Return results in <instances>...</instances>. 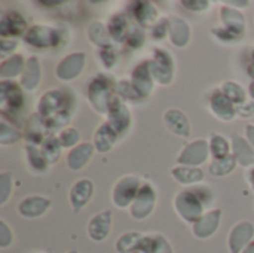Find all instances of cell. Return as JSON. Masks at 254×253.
<instances>
[{"instance_id":"36","label":"cell","mask_w":254,"mask_h":253,"mask_svg":"<svg viewBox=\"0 0 254 253\" xmlns=\"http://www.w3.org/2000/svg\"><path fill=\"white\" fill-rule=\"evenodd\" d=\"M232 103H237L238 106L240 104H244L246 101V92L243 91V88L234 82H226L223 85V91H222Z\"/></svg>"},{"instance_id":"19","label":"cell","mask_w":254,"mask_h":253,"mask_svg":"<svg viewBox=\"0 0 254 253\" xmlns=\"http://www.w3.org/2000/svg\"><path fill=\"white\" fill-rule=\"evenodd\" d=\"M211 109L223 121H231L237 113V109L234 107V103L222 91H216L213 94V97H211Z\"/></svg>"},{"instance_id":"37","label":"cell","mask_w":254,"mask_h":253,"mask_svg":"<svg viewBox=\"0 0 254 253\" xmlns=\"http://www.w3.org/2000/svg\"><path fill=\"white\" fill-rule=\"evenodd\" d=\"M27 154H28V161L33 166L34 170L43 171L48 166L42 151H37V148L34 145H27Z\"/></svg>"},{"instance_id":"46","label":"cell","mask_w":254,"mask_h":253,"mask_svg":"<svg viewBox=\"0 0 254 253\" xmlns=\"http://www.w3.org/2000/svg\"><path fill=\"white\" fill-rule=\"evenodd\" d=\"M127 42H128L129 46L138 48V46L144 42V34H143V31H140V30H132V31L129 33Z\"/></svg>"},{"instance_id":"11","label":"cell","mask_w":254,"mask_h":253,"mask_svg":"<svg viewBox=\"0 0 254 253\" xmlns=\"http://www.w3.org/2000/svg\"><path fill=\"white\" fill-rule=\"evenodd\" d=\"M112 228V212L106 210L98 215H95L88 225V236L94 242H104Z\"/></svg>"},{"instance_id":"34","label":"cell","mask_w":254,"mask_h":253,"mask_svg":"<svg viewBox=\"0 0 254 253\" xmlns=\"http://www.w3.org/2000/svg\"><path fill=\"white\" fill-rule=\"evenodd\" d=\"M60 139H55V137H49L45 143H43V149H42V154L46 160V163H57V160L60 158V154H61V146H60Z\"/></svg>"},{"instance_id":"21","label":"cell","mask_w":254,"mask_h":253,"mask_svg":"<svg viewBox=\"0 0 254 253\" xmlns=\"http://www.w3.org/2000/svg\"><path fill=\"white\" fill-rule=\"evenodd\" d=\"M94 152V146L91 143H83L79 145L77 148H74L68 157H67V164L71 170H80L83 166H86V163L89 161L91 155Z\"/></svg>"},{"instance_id":"22","label":"cell","mask_w":254,"mask_h":253,"mask_svg":"<svg viewBox=\"0 0 254 253\" xmlns=\"http://www.w3.org/2000/svg\"><path fill=\"white\" fill-rule=\"evenodd\" d=\"M165 124L173 133L185 136V137L189 136V122H188V118L185 116L183 112L176 110V109L168 110L165 113Z\"/></svg>"},{"instance_id":"38","label":"cell","mask_w":254,"mask_h":253,"mask_svg":"<svg viewBox=\"0 0 254 253\" xmlns=\"http://www.w3.org/2000/svg\"><path fill=\"white\" fill-rule=\"evenodd\" d=\"M211 152L214 155L216 160H220V158H225L229 155V146H228V142L219 136V134H214L211 137Z\"/></svg>"},{"instance_id":"5","label":"cell","mask_w":254,"mask_h":253,"mask_svg":"<svg viewBox=\"0 0 254 253\" xmlns=\"http://www.w3.org/2000/svg\"><path fill=\"white\" fill-rule=\"evenodd\" d=\"M153 55L155 60L149 61V70L152 78L162 85L170 84L173 79V60L170 54L162 49H155Z\"/></svg>"},{"instance_id":"7","label":"cell","mask_w":254,"mask_h":253,"mask_svg":"<svg viewBox=\"0 0 254 253\" xmlns=\"http://www.w3.org/2000/svg\"><path fill=\"white\" fill-rule=\"evenodd\" d=\"M25 42L37 46V48H48V46H55L60 42V33L54 28L43 27V25H36L31 27L27 34L24 36Z\"/></svg>"},{"instance_id":"12","label":"cell","mask_w":254,"mask_h":253,"mask_svg":"<svg viewBox=\"0 0 254 253\" xmlns=\"http://www.w3.org/2000/svg\"><path fill=\"white\" fill-rule=\"evenodd\" d=\"M83 66H85V54L77 52V54L65 57L58 64L57 75L64 81H70V79H74V78H77L80 75Z\"/></svg>"},{"instance_id":"54","label":"cell","mask_w":254,"mask_h":253,"mask_svg":"<svg viewBox=\"0 0 254 253\" xmlns=\"http://www.w3.org/2000/svg\"><path fill=\"white\" fill-rule=\"evenodd\" d=\"M249 73H250V76L254 78V63L253 64H250V67H249Z\"/></svg>"},{"instance_id":"3","label":"cell","mask_w":254,"mask_h":253,"mask_svg":"<svg viewBox=\"0 0 254 253\" xmlns=\"http://www.w3.org/2000/svg\"><path fill=\"white\" fill-rule=\"evenodd\" d=\"M89 100L92 106L100 112V113H109V106H110V92H112V82L109 78L98 76L92 81L88 89Z\"/></svg>"},{"instance_id":"18","label":"cell","mask_w":254,"mask_h":253,"mask_svg":"<svg viewBox=\"0 0 254 253\" xmlns=\"http://www.w3.org/2000/svg\"><path fill=\"white\" fill-rule=\"evenodd\" d=\"M132 86L141 97H147L152 91V75L149 70V61L140 64L132 73Z\"/></svg>"},{"instance_id":"35","label":"cell","mask_w":254,"mask_h":253,"mask_svg":"<svg viewBox=\"0 0 254 253\" xmlns=\"http://www.w3.org/2000/svg\"><path fill=\"white\" fill-rule=\"evenodd\" d=\"M234 167H235V157L234 155H228L225 158L214 160L213 164L210 166V170L216 176H225V174L231 173L234 170Z\"/></svg>"},{"instance_id":"39","label":"cell","mask_w":254,"mask_h":253,"mask_svg":"<svg viewBox=\"0 0 254 253\" xmlns=\"http://www.w3.org/2000/svg\"><path fill=\"white\" fill-rule=\"evenodd\" d=\"M18 139H19V133L10 125H7L4 121H1L0 122V143L10 145V143H15Z\"/></svg>"},{"instance_id":"30","label":"cell","mask_w":254,"mask_h":253,"mask_svg":"<svg viewBox=\"0 0 254 253\" xmlns=\"http://www.w3.org/2000/svg\"><path fill=\"white\" fill-rule=\"evenodd\" d=\"M173 176L182 183H196L204 179V173L199 169L192 167H177L173 170Z\"/></svg>"},{"instance_id":"10","label":"cell","mask_w":254,"mask_h":253,"mask_svg":"<svg viewBox=\"0 0 254 253\" xmlns=\"http://www.w3.org/2000/svg\"><path fill=\"white\" fill-rule=\"evenodd\" d=\"M0 100H1V112L6 113L7 109L10 112L19 109L24 103V95L16 84L3 81L0 84Z\"/></svg>"},{"instance_id":"53","label":"cell","mask_w":254,"mask_h":253,"mask_svg":"<svg viewBox=\"0 0 254 253\" xmlns=\"http://www.w3.org/2000/svg\"><path fill=\"white\" fill-rule=\"evenodd\" d=\"M241 253H254V242H252V243H250V245H249Z\"/></svg>"},{"instance_id":"6","label":"cell","mask_w":254,"mask_h":253,"mask_svg":"<svg viewBox=\"0 0 254 253\" xmlns=\"http://www.w3.org/2000/svg\"><path fill=\"white\" fill-rule=\"evenodd\" d=\"M155 203H156L155 191L152 189L150 185H143L140 188V192H138L137 198L132 203V207H131L132 218L134 219H144V218H147L152 213Z\"/></svg>"},{"instance_id":"13","label":"cell","mask_w":254,"mask_h":253,"mask_svg":"<svg viewBox=\"0 0 254 253\" xmlns=\"http://www.w3.org/2000/svg\"><path fill=\"white\" fill-rule=\"evenodd\" d=\"M94 192V183L89 179H82L76 182L70 191V203L76 212H79L82 207L88 204Z\"/></svg>"},{"instance_id":"57","label":"cell","mask_w":254,"mask_h":253,"mask_svg":"<svg viewBox=\"0 0 254 253\" xmlns=\"http://www.w3.org/2000/svg\"><path fill=\"white\" fill-rule=\"evenodd\" d=\"M68 253H79V252H76V251H71V252H68Z\"/></svg>"},{"instance_id":"44","label":"cell","mask_w":254,"mask_h":253,"mask_svg":"<svg viewBox=\"0 0 254 253\" xmlns=\"http://www.w3.org/2000/svg\"><path fill=\"white\" fill-rule=\"evenodd\" d=\"M153 253H173L167 239L162 236H153Z\"/></svg>"},{"instance_id":"42","label":"cell","mask_w":254,"mask_h":253,"mask_svg":"<svg viewBox=\"0 0 254 253\" xmlns=\"http://www.w3.org/2000/svg\"><path fill=\"white\" fill-rule=\"evenodd\" d=\"M10 185H12V179L9 173L1 174L0 177V203L3 204L7 200V195L10 192Z\"/></svg>"},{"instance_id":"55","label":"cell","mask_w":254,"mask_h":253,"mask_svg":"<svg viewBox=\"0 0 254 253\" xmlns=\"http://www.w3.org/2000/svg\"><path fill=\"white\" fill-rule=\"evenodd\" d=\"M250 94L253 95V98H254V82L250 85Z\"/></svg>"},{"instance_id":"40","label":"cell","mask_w":254,"mask_h":253,"mask_svg":"<svg viewBox=\"0 0 254 253\" xmlns=\"http://www.w3.org/2000/svg\"><path fill=\"white\" fill-rule=\"evenodd\" d=\"M77 140H79V133H77L76 128L68 127V128H65V130L60 134V143H61V146H64V148H70V146L76 145Z\"/></svg>"},{"instance_id":"8","label":"cell","mask_w":254,"mask_h":253,"mask_svg":"<svg viewBox=\"0 0 254 253\" xmlns=\"http://www.w3.org/2000/svg\"><path fill=\"white\" fill-rule=\"evenodd\" d=\"M109 124L116 130L118 134L125 133L127 128L129 127V124H131L129 112H128L127 106L118 97H113L110 100V106H109Z\"/></svg>"},{"instance_id":"4","label":"cell","mask_w":254,"mask_h":253,"mask_svg":"<svg viewBox=\"0 0 254 253\" xmlns=\"http://www.w3.org/2000/svg\"><path fill=\"white\" fill-rule=\"evenodd\" d=\"M140 179L135 176L124 177L113 189V201L118 207H128L137 198L140 192Z\"/></svg>"},{"instance_id":"56","label":"cell","mask_w":254,"mask_h":253,"mask_svg":"<svg viewBox=\"0 0 254 253\" xmlns=\"http://www.w3.org/2000/svg\"><path fill=\"white\" fill-rule=\"evenodd\" d=\"M250 177H252V182H253V186H254V170L252 171V176H250Z\"/></svg>"},{"instance_id":"15","label":"cell","mask_w":254,"mask_h":253,"mask_svg":"<svg viewBox=\"0 0 254 253\" xmlns=\"http://www.w3.org/2000/svg\"><path fill=\"white\" fill-rule=\"evenodd\" d=\"M208 155V145L205 140H198L189 145L183 154L179 157V163L182 164H189V166H198L205 161Z\"/></svg>"},{"instance_id":"26","label":"cell","mask_w":254,"mask_h":253,"mask_svg":"<svg viewBox=\"0 0 254 253\" xmlns=\"http://www.w3.org/2000/svg\"><path fill=\"white\" fill-rule=\"evenodd\" d=\"M232 145H234V152H235V158L238 160V163L246 167L250 166L254 161V152L252 151L250 145L237 134L232 136Z\"/></svg>"},{"instance_id":"49","label":"cell","mask_w":254,"mask_h":253,"mask_svg":"<svg viewBox=\"0 0 254 253\" xmlns=\"http://www.w3.org/2000/svg\"><path fill=\"white\" fill-rule=\"evenodd\" d=\"M237 113H240V115L244 116V118L252 116V115H254V103H250V104H247V103L240 104V106L237 107Z\"/></svg>"},{"instance_id":"48","label":"cell","mask_w":254,"mask_h":253,"mask_svg":"<svg viewBox=\"0 0 254 253\" xmlns=\"http://www.w3.org/2000/svg\"><path fill=\"white\" fill-rule=\"evenodd\" d=\"M100 55H101V60H103V63H104L106 67H112L115 64V61H116V55H115V52L110 48L103 49Z\"/></svg>"},{"instance_id":"52","label":"cell","mask_w":254,"mask_h":253,"mask_svg":"<svg viewBox=\"0 0 254 253\" xmlns=\"http://www.w3.org/2000/svg\"><path fill=\"white\" fill-rule=\"evenodd\" d=\"M246 131H247V136H249L250 142L253 143V146H254V127H253V125H249Z\"/></svg>"},{"instance_id":"17","label":"cell","mask_w":254,"mask_h":253,"mask_svg":"<svg viewBox=\"0 0 254 253\" xmlns=\"http://www.w3.org/2000/svg\"><path fill=\"white\" fill-rule=\"evenodd\" d=\"M25 19L16 12H7L1 16L0 21V33L3 36H19L25 31Z\"/></svg>"},{"instance_id":"1","label":"cell","mask_w":254,"mask_h":253,"mask_svg":"<svg viewBox=\"0 0 254 253\" xmlns=\"http://www.w3.org/2000/svg\"><path fill=\"white\" fill-rule=\"evenodd\" d=\"M70 103V95L60 89L49 91L40 98L39 115L48 128H58L68 122Z\"/></svg>"},{"instance_id":"20","label":"cell","mask_w":254,"mask_h":253,"mask_svg":"<svg viewBox=\"0 0 254 253\" xmlns=\"http://www.w3.org/2000/svg\"><path fill=\"white\" fill-rule=\"evenodd\" d=\"M222 18L225 21V25L229 33L235 34L238 39L243 36L244 33V28H246V22H244V16L235 10V9H231V7H222Z\"/></svg>"},{"instance_id":"25","label":"cell","mask_w":254,"mask_h":253,"mask_svg":"<svg viewBox=\"0 0 254 253\" xmlns=\"http://www.w3.org/2000/svg\"><path fill=\"white\" fill-rule=\"evenodd\" d=\"M170 36L174 45L185 46L189 40V27L188 24L180 18H171L170 19Z\"/></svg>"},{"instance_id":"2","label":"cell","mask_w":254,"mask_h":253,"mask_svg":"<svg viewBox=\"0 0 254 253\" xmlns=\"http://www.w3.org/2000/svg\"><path fill=\"white\" fill-rule=\"evenodd\" d=\"M176 209L186 222L196 224L202 218L204 204L196 192L183 191L176 197Z\"/></svg>"},{"instance_id":"24","label":"cell","mask_w":254,"mask_h":253,"mask_svg":"<svg viewBox=\"0 0 254 253\" xmlns=\"http://www.w3.org/2000/svg\"><path fill=\"white\" fill-rule=\"evenodd\" d=\"M39 79H40L39 61H37V58L31 57V58L27 60V63H25V66H24L21 84L24 85L25 89L33 91V89L39 85Z\"/></svg>"},{"instance_id":"27","label":"cell","mask_w":254,"mask_h":253,"mask_svg":"<svg viewBox=\"0 0 254 253\" xmlns=\"http://www.w3.org/2000/svg\"><path fill=\"white\" fill-rule=\"evenodd\" d=\"M132 13L135 19L143 25H150L156 21V9L149 1H137L132 3Z\"/></svg>"},{"instance_id":"43","label":"cell","mask_w":254,"mask_h":253,"mask_svg":"<svg viewBox=\"0 0 254 253\" xmlns=\"http://www.w3.org/2000/svg\"><path fill=\"white\" fill-rule=\"evenodd\" d=\"M13 236L4 221H0V248H9L12 245Z\"/></svg>"},{"instance_id":"51","label":"cell","mask_w":254,"mask_h":253,"mask_svg":"<svg viewBox=\"0 0 254 253\" xmlns=\"http://www.w3.org/2000/svg\"><path fill=\"white\" fill-rule=\"evenodd\" d=\"M185 6H189L192 10H205L208 6V1H183Z\"/></svg>"},{"instance_id":"23","label":"cell","mask_w":254,"mask_h":253,"mask_svg":"<svg viewBox=\"0 0 254 253\" xmlns=\"http://www.w3.org/2000/svg\"><path fill=\"white\" fill-rule=\"evenodd\" d=\"M118 136L119 134L116 133V130L109 122L103 124L100 127V130L97 131V134H95V148H97V151L98 152H107V151H110L112 146L115 145Z\"/></svg>"},{"instance_id":"41","label":"cell","mask_w":254,"mask_h":253,"mask_svg":"<svg viewBox=\"0 0 254 253\" xmlns=\"http://www.w3.org/2000/svg\"><path fill=\"white\" fill-rule=\"evenodd\" d=\"M118 92H119L122 97L128 98V100H140V98H143V97L137 92V89H135L134 86H131L129 82H121V84L118 85Z\"/></svg>"},{"instance_id":"50","label":"cell","mask_w":254,"mask_h":253,"mask_svg":"<svg viewBox=\"0 0 254 253\" xmlns=\"http://www.w3.org/2000/svg\"><path fill=\"white\" fill-rule=\"evenodd\" d=\"M16 48V42L15 40H1L0 42V51L1 54H9Z\"/></svg>"},{"instance_id":"16","label":"cell","mask_w":254,"mask_h":253,"mask_svg":"<svg viewBox=\"0 0 254 253\" xmlns=\"http://www.w3.org/2000/svg\"><path fill=\"white\" fill-rule=\"evenodd\" d=\"M51 207V201L43 197H28L24 201H21L18 210L19 215L25 218H37L43 215Z\"/></svg>"},{"instance_id":"9","label":"cell","mask_w":254,"mask_h":253,"mask_svg":"<svg viewBox=\"0 0 254 253\" xmlns=\"http://www.w3.org/2000/svg\"><path fill=\"white\" fill-rule=\"evenodd\" d=\"M254 236V227L250 222H241L231 231L229 236V251L231 253H241L250 243Z\"/></svg>"},{"instance_id":"47","label":"cell","mask_w":254,"mask_h":253,"mask_svg":"<svg viewBox=\"0 0 254 253\" xmlns=\"http://www.w3.org/2000/svg\"><path fill=\"white\" fill-rule=\"evenodd\" d=\"M167 30H170V21H167V19L159 21L158 24H155V28H153V37H156V39H162V37L167 34Z\"/></svg>"},{"instance_id":"29","label":"cell","mask_w":254,"mask_h":253,"mask_svg":"<svg viewBox=\"0 0 254 253\" xmlns=\"http://www.w3.org/2000/svg\"><path fill=\"white\" fill-rule=\"evenodd\" d=\"M48 130L45 121L42 119V116H36L33 115L27 124V139L36 146L37 143H40L45 137V131Z\"/></svg>"},{"instance_id":"32","label":"cell","mask_w":254,"mask_h":253,"mask_svg":"<svg viewBox=\"0 0 254 253\" xmlns=\"http://www.w3.org/2000/svg\"><path fill=\"white\" fill-rule=\"evenodd\" d=\"M144 236L140 233H127L116 242V251L119 253H132V251L140 245Z\"/></svg>"},{"instance_id":"28","label":"cell","mask_w":254,"mask_h":253,"mask_svg":"<svg viewBox=\"0 0 254 253\" xmlns=\"http://www.w3.org/2000/svg\"><path fill=\"white\" fill-rule=\"evenodd\" d=\"M109 33L112 37L118 42H124L128 39L131 30H129V22L124 15H115L109 24Z\"/></svg>"},{"instance_id":"14","label":"cell","mask_w":254,"mask_h":253,"mask_svg":"<svg viewBox=\"0 0 254 253\" xmlns=\"http://www.w3.org/2000/svg\"><path fill=\"white\" fill-rule=\"evenodd\" d=\"M220 216H222V212L219 209L204 215L196 224H193V234L198 239H208V237H211L217 231V228H219Z\"/></svg>"},{"instance_id":"45","label":"cell","mask_w":254,"mask_h":253,"mask_svg":"<svg viewBox=\"0 0 254 253\" xmlns=\"http://www.w3.org/2000/svg\"><path fill=\"white\" fill-rule=\"evenodd\" d=\"M132 253H153V236H144Z\"/></svg>"},{"instance_id":"31","label":"cell","mask_w":254,"mask_h":253,"mask_svg":"<svg viewBox=\"0 0 254 253\" xmlns=\"http://www.w3.org/2000/svg\"><path fill=\"white\" fill-rule=\"evenodd\" d=\"M22 64H24V60H22L21 55H13V57L7 58L1 64V67H0V76H1V79L3 81H7L10 78H15L21 72Z\"/></svg>"},{"instance_id":"33","label":"cell","mask_w":254,"mask_h":253,"mask_svg":"<svg viewBox=\"0 0 254 253\" xmlns=\"http://www.w3.org/2000/svg\"><path fill=\"white\" fill-rule=\"evenodd\" d=\"M89 39L94 42V45H98V46H104L109 48V33L106 30V27L100 22H92L89 25Z\"/></svg>"}]
</instances>
